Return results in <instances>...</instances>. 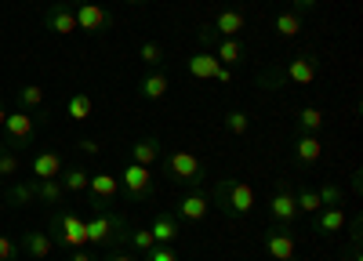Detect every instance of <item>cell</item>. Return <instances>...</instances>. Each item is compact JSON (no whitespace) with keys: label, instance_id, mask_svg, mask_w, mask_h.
Listing matches in <instances>:
<instances>
[{"label":"cell","instance_id":"1","mask_svg":"<svg viewBox=\"0 0 363 261\" xmlns=\"http://www.w3.org/2000/svg\"><path fill=\"white\" fill-rule=\"evenodd\" d=\"M167 170H171V178L182 182V185H200V178H203V163L189 149L167 153Z\"/></svg>","mask_w":363,"mask_h":261},{"label":"cell","instance_id":"2","mask_svg":"<svg viewBox=\"0 0 363 261\" xmlns=\"http://www.w3.org/2000/svg\"><path fill=\"white\" fill-rule=\"evenodd\" d=\"M218 199H222V207L229 203V211H236V214H251L255 211V185H247V182H222L218 185Z\"/></svg>","mask_w":363,"mask_h":261},{"label":"cell","instance_id":"3","mask_svg":"<svg viewBox=\"0 0 363 261\" xmlns=\"http://www.w3.org/2000/svg\"><path fill=\"white\" fill-rule=\"evenodd\" d=\"M51 240H62L66 247H87V218L80 214H62L58 218V225L51 228Z\"/></svg>","mask_w":363,"mask_h":261},{"label":"cell","instance_id":"4","mask_svg":"<svg viewBox=\"0 0 363 261\" xmlns=\"http://www.w3.org/2000/svg\"><path fill=\"white\" fill-rule=\"evenodd\" d=\"M120 189H128L131 199H145L149 189H153V174H149V167H142V163H128L124 174H120Z\"/></svg>","mask_w":363,"mask_h":261},{"label":"cell","instance_id":"5","mask_svg":"<svg viewBox=\"0 0 363 261\" xmlns=\"http://www.w3.org/2000/svg\"><path fill=\"white\" fill-rule=\"evenodd\" d=\"M73 15H77V29H84V33H99V29H106V25H109L106 8L91 4V0H84L80 8H73Z\"/></svg>","mask_w":363,"mask_h":261},{"label":"cell","instance_id":"6","mask_svg":"<svg viewBox=\"0 0 363 261\" xmlns=\"http://www.w3.org/2000/svg\"><path fill=\"white\" fill-rule=\"evenodd\" d=\"M44 25L51 29V33H58V37H73V33H77V15H73V8H66V4H55V8L48 11Z\"/></svg>","mask_w":363,"mask_h":261},{"label":"cell","instance_id":"7","mask_svg":"<svg viewBox=\"0 0 363 261\" xmlns=\"http://www.w3.org/2000/svg\"><path fill=\"white\" fill-rule=\"evenodd\" d=\"M269 214L277 218L280 225H291V221H298V203H294V192H291V189H280L277 196L269 199Z\"/></svg>","mask_w":363,"mask_h":261},{"label":"cell","instance_id":"8","mask_svg":"<svg viewBox=\"0 0 363 261\" xmlns=\"http://www.w3.org/2000/svg\"><path fill=\"white\" fill-rule=\"evenodd\" d=\"M211 211V199L203 192H186L178 199V218H186V221H203Z\"/></svg>","mask_w":363,"mask_h":261},{"label":"cell","instance_id":"9","mask_svg":"<svg viewBox=\"0 0 363 261\" xmlns=\"http://www.w3.org/2000/svg\"><path fill=\"white\" fill-rule=\"evenodd\" d=\"M29 167H33L37 182H44V178H58V174L66 170V163H62V156H58V153H37Z\"/></svg>","mask_w":363,"mask_h":261},{"label":"cell","instance_id":"10","mask_svg":"<svg viewBox=\"0 0 363 261\" xmlns=\"http://www.w3.org/2000/svg\"><path fill=\"white\" fill-rule=\"evenodd\" d=\"M55 240L48 236V232H40V228H33V232H26V236H22V247H26V254L29 257H37V261H44V257H51V247Z\"/></svg>","mask_w":363,"mask_h":261},{"label":"cell","instance_id":"11","mask_svg":"<svg viewBox=\"0 0 363 261\" xmlns=\"http://www.w3.org/2000/svg\"><path fill=\"white\" fill-rule=\"evenodd\" d=\"M294 240L287 236V232H269V236H265V250H269V257L272 261H291L294 257Z\"/></svg>","mask_w":363,"mask_h":261},{"label":"cell","instance_id":"12","mask_svg":"<svg viewBox=\"0 0 363 261\" xmlns=\"http://www.w3.org/2000/svg\"><path fill=\"white\" fill-rule=\"evenodd\" d=\"M287 80L298 83V87H309L316 80V62H313V58H306V54H298L294 62L287 66Z\"/></svg>","mask_w":363,"mask_h":261},{"label":"cell","instance_id":"13","mask_svg":"<svg viewBox=\"0 0 363 261\" xmlns=\"http://www.w3.org/2000/svg\"><path fill=\"white\" fill-rule=\"evenodd\" d=\"M345 221H349V218H345L342 207H320V211H316V225H320L323 236H335V232H342Z\"/></svg>","mask_w":363,"mask_h":261},{"label":"cell","instance_id":"14","mask_svg":"<svg viewBox=\"0 0 363 261\" xmlns=\"http://www.w3.org/2000/svg\"><path fill=\"white\" fill-rule=\"evenodd\" d=\"M4 131H8L11 141H29L33 138V120H29V112H8Z\"/></svg>","mask_w":363,"mask_h":261},{"label":"cell","instance_id":"15","mask_svg":"<svg viewBox=\"0 0 363 261\" xmlns=\"http://www.w3.org/2000/svg\"><path fill=\"white\" fill-rule=\"evenodd\" d=\"M222 69V62L215 54H207V51H196L193 58H189V73L196 76V80H215V73Z\"/></svg>","mask_w":363,"mask_h":261},{"label":"cell","instance_id":"16","mask_svg":"<svg viewBox=\"0 0 363 261\" xmlns=\"http://www.w3.org/2000/svg\"><path fill=\"white\" fill-rule=\"evenodd\" d=\"M157 160H160V145H157V138H138V141L131 145V163L153 167Z\"/></svg>","mask_w":363,"mask_h":261},{"label":"cell","instance_id":"17","mask_svg":"<svg viewBox=\"0 0 363 261\" xmlns=\"http://www.w3.org/2000/svg\"><path fill=\"white\" fill-rule=\"evenodd\" d=\"M109 236H113V218H109V214L87 218V243L102 247V243H109Z\"/></svg>","mask_w":363,"mask_h":261},{"label":"cell","instance_id":"18","mask_svg":"<svg viewBox=\"0 0 363 261\" xmlns=\"http://www.w3.org/2000/svg\"><path fill=\"white\" fill-rule=\"evenodd\" d=\"M149 232H153L157 247H171V243L178 240V221H174V218H167V214H160V218H153Z\"/></svg>","mask_w":363,"mask_h":261},{"label":"cell","instance_id":"19","mask_svg":"<svg viewBox=\"0 0 363 261\" xmlns=\"http://www.w3.org/2000/svg\"><path fill=\"white\" fill-rule=\"evenodd\" d=\"M87 189L95 192L99 199H113V196L120 192V178H116V174H109V170H102V174H91Z\"/></svg>","mask_w":363,"mask_h":261},{"label":"cell","instance_id":"20","mask_svg":"<svg viewBox=\"0 0 363 261\" xmlns=\"http://www.w3.org/2000/svg\"><path fill=\"white\" fill-rule=\"evenodd\" d=\"M294 156H298V163H316V160L323 156L320 138H316V134H301V138L294 141Z\"/></svg>","mask_w":363,"mask_h":261},{"label":"cell","instance_id":"21","mask_svg":"<svg viewBox=\"0 0 363 261\" xmlns=\"http://www.w3.org/2000/svg\"><path fill=\"white\" fill-rule=\"evenodd\" d=\"M167 91H171L167 73H149V76L142 80V98H149V102H160Z\"/></svg>","mask_w":363,"mask_h":261},{"label":"cell","instance_id":"22","mask_svg":"<svg viewBox=\"0 0 363 261\" xmlns=\"http://www.w3.org/2000/svg\"><path fill=\"white\" fill-rule=\"evenodd\" d=\"M244 25H247V18L240 15L236 8H225V11H222V15L215 18V29H218L222 37H236V33H240V29H244Z\"/></svg>","mask_w":363,"mask_h":261},{"label":"cell","instance_id":"23","mask_svg":"<svg viewBox=\"0 0 363 261\" xmlns=\"http://www.w3.org/2000/svg\"><path fill=\"white\" fill-rule=\"evenodd\" d=\"M215 58H218L222 66H236L240 58H244V44H240L236 37H222V40H218V54H215Z\"/></svg>","mask_w":363,"mask_h":261},{"label":"cell","instance_id":"24","mask_svg":"<svg viewBox=\"0 0 363 261\" xmlns=\"http://www.w3.org/2000/svg\"><path fill=\"white\" fill-rule=\"evenodd\" d=\"M272 25H277V33H280L284 40H294V37L301 33V15H298V11H280Z\"/></svg>","mask_w":363,"mask_h":261},{"label":"cell","instance_id":"25","mask_svg":"<svg viewBox=\"0 0 363 261\" xmlns=\"http://www.w3.org/2000/svg\"><path fill=\"white\" fill-rule=\"evenodd\" d=\"M87 182H91V174H87L84 167H69V170H62V189H66V192H84Z\"/></svg>","mask_w":363,"mask_h":261},{"label":"cell","instance_id":"26","mask_svg":"<svg viewBox=\"0 0 363 261\" xmlns=\"http://www.w3.org/2000/svg\"><path fill=\"white\" fill-rule=\"evenodd\" d=\"M91 109H95V102H91L87 95H73V98L66 102L69 120H87V116H91Z\"/></svg>","mask_w":363,"mask_h":261},{"label":"cell","instance_id":"27","mask_svg":"<svg viewBox=\"0 0 363 261\" xmlns=\"http://www.w3.org/2000/svg\"><path fill=\"white\" fill-rule=\"evenodd\" d=\"M18 102H22V109H40L44 105V87L40 83H26L18 91Z\"/></svg>","mask_w":363,"mask_h":261},{"label":"cell","instance_id":"28","mask_svg":"<svg viewBox=\"0 0 363 261\" xmlns=\"http://www.w3.org/2000/svg\"><path fill=\"white\" fill-rule=\"evenodd\" d=\"M294 203H298V214H316V211L323 207L320 192H313V189H306V192H294Z\"/></svg>","mask_w":363,"mask_h":261},{"label":"cell","instance_id":"29","mask_svg":"<svg viewBox=\"0 0 363 261\" xmlns=\"http://www.w3.org/2000/svg\"><path fill=\"white\" fill-rule=\"evenodd\" d=\"M62 182H55V178H44V182H37V199H44V203H58L62 199Z\"/></svg>","mask_w":363,"mask_h":261},{"label":"cell","instance_id":"30","mask_svg":"<svg viewBox=\"0 0 363 261\" xmlns=\"http://www.w3.org/2000/svg\"><path fill=\"white\" fill-rule=\"evenodd\" d=\"M298 124H301V131H306V134H313V131H320V127H323V112H320V109H313V105H306V109L298 112Z\"/></svg>","mask_w":363,"mask_h":261},{"label":"cell","instance_id":"31","mask_svg":"<svg viewBox=\"0 0 363 261\" xmlns=\"http://www.w3.org/2000/svg\"><path fill=\"white\" fill-rule=\"evenodd\" d=\"M138 58H142L145 66H160V62H164V47H160L157 40H145V44L138 47Z\"/></svg>","mask_w":363,"mask_h":261},{"label":"cell","instance_id":"32","mask_svg":"<svg viewBox=\"0 0 363 261\" xmlns=\"http://www.w3.org/2000/svg\"><path fill=\"white\" fill-rule=\"evenodd\" d=\"M8 199L15 203V207H18V203L26 207V203H33V199H37V185H29V182H22V185H11Z\"/></svg>","mask_w":363,"mask_h":261},{"label":"cell","instance_id":"33","mask_svg":"<svg viewBox=\"0 0 363 261\" xmlns=\"http://www.w3.org/2000/svg\"><path fill=\"white\" fill-rule=\"evenodd\" d=\"M225 127H229L233 134H247V131H251V116L240 112V109H233V112L225 116Z\"/></svg>","mask_w":363,"mask_h":261},{"label":"cell","instance_id":"34","mask_svg":"<svg viewBox=\"0 0 363 261\" xmlns=\"http://www.w3.org/2000/svg\"><path fill=\"white\" fill-rule=\"evenodd\" d=\"M131 247H138L142 254H149V250L157 247V240H153V232H149V228H135V232H131Z\"/></svg>","mask_w":363,"mask_h":261},{"label":"cell","instance_id":"35","mask_svg":"<svg viewBox=\"0 0 363 261\" xmlns=\"http://www.w3.org/2000/svg\"><path fill=\"white\" fill-rule=\"evenodd\" d=\"M320 199H323V207H342V189L338 185H323Z\"/></svg>","mask_w":363,"mask_h":261},{"label":"cell","instance_id":"36","mask_svg":"<svg viewBox=\"0 0 363 261\" xmlns=\"http://www.w3.org/2000/svg\"><path fill=\"white\" fill-rule=\"evenodd\" d=\"M22 163H18V156L15 153H0V178H11V174L18 170Z\"/></svg>","mask_w":363,"mask_h":261},{"label":"cell","instance_id":"37","mask_svg":"<svg viewBox=\"0 0 363 261\" xmlns=\"http://www.w3.org/2000/svg\"><path fill=\"white\" fill-rule=\"evenodd\" d=\"M145 257H149V261H178V254H174L171 247H153Z\"/></svg>","mask_w":363,"mask_h":261},{"label":"cell","instance_id":"38","mask_svg":"<svg viewBox=\"0 0 363 261\" xmlns=\"http://www.w3.org/2000/svg\"><path fill=\"white\" fill-rule=\"evenodd\" d=\"M15 250H18V247H15L8 236H0V261H11V257H15Z\"/></svg>","mask_w":363,"mask_h":261},{"label":"cell","instance_id":"39","mask_svg":"<svg viewBox=\"0 0 363 261\" xmlns=\"http://www.w3.org/2000/svg\"><path fill=\"white\" fill-rule=\"evenodd\" d=\"M80 153H87V156H99V141H95V138H80Z\"/></svg>","mask_w":363,"mask_h":261},{"label":"cell","instance_id":"40","mask_svg":"<svg viewBox=\"0 0 363 261\" xmlns=\"http://www.w3.org/2000/svg\"><path fill=\"white\" fill-rule=\"evenodd\" d=\"M106 261H138V257H135V254H128V250H113Z\"/></svg>","mask_w":363,"mask_h":261},{"label":"cell","instance_id":"41","mask_svg":"<svg viewBox=\"0 0 363 261\" xmlns=\"http://www.w3.org/2000/svg\"><path fill=\"white\" fill-rule=\"evenodd\" d=\"M215 80H218V83H229V80H233V73H229V66H222V69L215 73Z\"/></svg>","mask_w":363,"mask_h":261},{"label":"cell","instance_id":"42","mask_svg":"<svg viewBox=\"0 0 363 261\" xmlns=\"http://www.w3.org/2000/svg\"><path fill=\"white\" fill-rule=\"evenodd\" d=\"M69 261H95V257H91V254L80 247V250H73V257H69Z\"/></svg>","mask_w":363,"mask_h":261},{"label":"cell","instance_id":"43","mask_svg":"<svg viewBox=\"0 0 363 261\" xmlns=\"http://www.w3.org/2000/svg\"><path fill=\"white\" fill-rule=\"evenodd\" d=\"M320 0H298V8H316Z\"/></svg>","mask_w":363,"mask_h":261},{"label":"cell","instance_id":"44","mask_svg":"<svg viewBox=\"0 0 363 261\" xmlns=\"http://www.w3.org/2000/svg\"><path fill=\"white\" fill-rule=\"evenodd\" d=\"M4 120H8V109L0 105V131H4Z\"/></svg>","mask_w":363,"mask_h":261},{"label":"cell","instance_id":"45","mask_svg":"<svg viewBox=\"0 0 363 261\" xmlns=\"http://www.w3.org/2000/svg\"><path fill=\"white\" fill-rule=\"evenodd\" d=\"M131 4H149V0H131Z\"/></svg>","mask_w":363,"mask_h":261},{"label":"cell","instance_id":"46","mask_svg":"<svg viewBox=\"0 0 363 261\" xmlns=\"http://www.w3.org/2000/svg\"><path fill=\"white\" fill-rule=\"evenodd\" d=\"M80 4H84V0H80Z\"/></svg>","mask_w":363,"mask_h":261}]
</instances>
